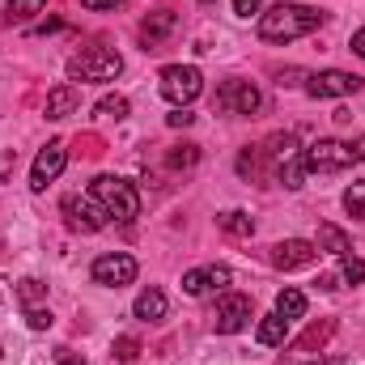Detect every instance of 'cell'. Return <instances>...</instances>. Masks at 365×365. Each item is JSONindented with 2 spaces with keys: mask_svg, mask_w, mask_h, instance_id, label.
Segmentation results:
<instances>
[{
  "mask_svg": "<svg viewBox=\"0 0 365 365\" xmlns=\"http://www.w3.org/2000/svg\"><path fill=\"white\" fill-rule=\"evenodd\" d=\"M349 47H353V51L365 60V30H357V34H353V43H349Z\"/></svg>",
  "mask_w": 365,
  "mask_h": 365,
  "instance_id": "8d00e7d4",
  "label": "cell"
},
{
  "mask_svg": "<svg viewBox=\"0 0 365 365\" xmlns=\"http://www.w3.org/2000/svg\"><path fill=\"white\" fill-rule=\"evenodd\" d=\"M13 166H17V149H9V153H0V182L13 175Z\"/></svg>",
  "mask_w": 365,
  "mask_h": 365,
  "instance_id": "1f68e13d",
  "label": "cell"
},
{
  "mask_svg": "<svg viewBox=\"0 0 365 365\" xmlns=\"http://www.w3.org/2000/svg\"><path fill=\"white\" fill-rule=\"evenodd\" d=\"M200 162V145H170L166 149V166L170 170H191Z\"/></svg>",
  "mask_w": 365,
  "mask_h": 365,
  "instance_id": "7402d4cb",
  "label": "cell"
},
{
  "mask_svg": "<svg viewBox=\"0 0 365 365\" xmlns=\"http://www.w3.org/2000/svg\"><path fill=\"white\" fill-rule=\"evenodd\" d=\"M56 365H86V357L73 349H56Z\"/></svg>",
  "mask_w": 365,
  "mask_h": 365,
  "instance_id": "d6a6232c",
  "label": "cell"
},
{
  "mask_svg": "<svg viewBox=\"0 0 365 365\" xmlns=\"http://www.w3.org/2000/svg\"><path fill=\"white\" fill-rule=\"evenodd\" d=\"M217 225H221L230 238H251V234H255V217H251V212H242V208L221 212V217H217Z\"/></svg>",
  "mask_w": 365,
  "mask_h": 365,
  "instance_id": "ac0fdd59",
  "label": "cell"
},
{
  "mask_svg": "<svg viewBox=\"0 0 365 365\" xmlns=\"http://www.w3.org/2000/svg\"><path fill=\"white\" fill-rule=\"evenodd\" d=\"M217 110H225V115H255L259 110V90L251 81H225L217 90Z\"/></svg>",
  "mask_w": 365,
  "mask_h": 365,
  "instance_id": "9c48e42d",
  "label": "cell"
},
{
  "mask_svg": "<svg viewBox=\"0 0 365 365\" xmlns=\"http://www.w3.org/2000/svg\"><path fill=\"white\" fill-rule=\"evenodd\" d=\"M123 73V56L110 47H86L81 56L68 60V77L73 81H115Z\"/></svg>",
  "mask_w": 365,
  "mask_h": 365,
  "instance_id": "277c9868",
  "label": "cell"
},
{
  "mask_svg": "<svg viewBox=\"0 0 365 365\" xmlns=\"http://www.w3.org/2000/svg\"><path fill=\"white\" fill-rule=\"evenodd\" d=\"M110 357H115V361H136V357H140V340H136V336H119L115 349H110Z\"/></svg>",
  "mask_w": 365,
  "mask_h": 365,
  "instance_id": "4316f807",
  "label": "cell"
},
{
  "mask_svg": "<svg viewBox=\"0 0 365 365\" xmlns=\"http://www.w3.org/2000/svg\"><path fill=\"white\" fill-rule=\"evenodd\" d=\"M319 251H327V255H349L353 251V242H349V234L340 230V225H319V242H314Z\"/></svg>",
  "mask_w": 365,
  "mask_h": 365,
  "instance_id": "d6986e66",
  "label": "cell"
},
{
  "mask_svg": "<svg viewBox=\"0 0 365 365\" xmlns=\"http://www.w3.org/2000/svg\"><path fill=\"white\" fill-rule=\"evenodd\" d=\"M77 106H81L77 86H56L47 93V119H68V115H77Z\"/></svg>",
  "mask_w": 365,
  "mask_h": 365,
  "instance_id": "9a60e30c",
  "label": "cell"
},
{
  "mask_svg": "<svg viewBox=\"0 0 365 365\" xmlns=\"http://www.w3.org/2000/svg\"><path fill=\"white\" fill-rule=\"evenodd\" d=\"M90 195L106 208V217H115V221H136L140 217V195H136V187L128 179H119V175H98L90 187Z\"/></svg>",
  "mask_w": 365,
  "mask_h": 365,
  "instance_id": "3957f363",
  "label": "cell"
},
{
  "mask_svg": "<svg viewBox=\"0 0 365 365\" xmlns=\"http://www.w3.org/2000/svg\"><path fill=\"white\" fill-rule=\"evenodd\" d=\"M191 119H195V115H191L187 106H175V115H166V123H170V128H187Z\"/></svg>",
  "mask_w": 365,
  "mask_h": 365,
  "instance_id": "4dcf8cb0",
  "label": "cell"
},
{
  "mask_svg": "<svg viewBox=\"0 0 365 365\" xmlns=\"http://www.w3.org/2000/svg\"><path fill=\"white\" fill-rule=\"evenodd\" d=\"M357 90H361V77L340 73V68H327V73L306 77V93L310 98H344V93H357Z\"/></svg>",
  "mask_w": 365,
  "mask_h": 365,
  "instance_id": "8fae6325",
  "label": "cell"
},
{
  "mask_svg": "<svg viewBox=\"0 0 365 365\" xmlns=\"http://www.w3.org/2000/svg\"><path fill=\"white\" fill-rule=\"evenodd\" d=\"M26 323H30L34 331H47L56 319H51V310H43V306H30V310H26Z\"/></svg>",
  "mask_w": 365,
  "mask_h": 365,
  "instance_id": "f546056e",
  "label": "cell"
},
{
  "mask_svg": "<svg viewBox=\"0 0 365 365\" xmlns=\"http://www.w3.org/2000/svg\"><path fill=\"white\" fill-rule=\"evenodd\" d=\"M276 179L284 182V187H302V179H306V162H302V153H297V158H289V162L276 170Z\"/></svg>",
  "mask_w": 365,
  "mask_h": 365,
  "instance_id": "d4e9b609",
  "label": "cell"
},
{
  "mask_svg": "<svg viewBox=\"0 0 365 365\" xmlns=\"http://www.w3.org/2000/svg\"><path fill=\"white\" fill-rule=\"evenodd\" d=\"M259 4H264V0H234V13H238V17H251V13H259Z\"/></svg>",
  "mask_w": 365,
  "mask_h": 365,
  "instance_id": "e575fe53",
  "label": "cell"
},
{
  "mask_svg": "<svg viewBox=\"0 0 365 365\" xmlns=\"http://www.w3.org/2000/svg\"><path fill=\"white\" fill-rule=\"evenodd\" d=\"M344 208H349L353 217H361V221H365V179L353 182V187L344 191Z\"/></svg>",
  "mask_w": 365,
  "mask_h": 365,
  "instance_id": "f1b7e54d",
  "label": "cell"
},
{
  "mask_svg": "<svg viewBox=\"0 0 365 365\" xmlns=\"http://www.w3.org/2000/svg\"><path fill=\"white\" fill-rule=\"evenodd\" d=\"M136 319H145V323H158V319H166V293L162 289H145L140 297H136Z\"/></svg>",
  "mask_w": 365,
  "mask_h": 365,
  "instance_id": "e0dca14e",
  "label": "cell"
},
{
  "mask_svg": "<svg viewBox=\"0 0 365 365\" xmlns=\"http://www.w3.org/2000/svg\"><path fill=\"white\" fill-rule=\"evenodd\" d=\"M64 166H68V145H64V140H47V145L38 149L34 166H30V187H34V191H47V182L60 179Z\"/></svg>",
  "mask_w": 365,
  "mask_h": 365,
  "instance_id": "8992f818",
  "label": "cell"
},
{
  "mask_svg": "<svg viewBox=\"0 0 365 365\" xmlns=\"http://www.w3.org/2000/svg\"><path fill=\"white\" fill-rule=\"evenodd\" d=\"M225 284H230V268H225V264L191 268V272L182 276V293H191V297H200V293H208V289H225Z\"/></svg>",
  "mask_w": 365,
  "mask_h": 365,
  "instance_id": "5bb4252c",
  "label": "cell"
},
{
  "mask_svg": "<svg viewBox=\"0 0 365 365\" xmlns=\"http://www.w3.org/2000/svg\"><path fill=\"white\" fill-rule=\"evenodd\" d=\"M64 217H68V225L77 230V234H98L110 217H106V208L93 200V195H64Z\"/></svg>",
  "mask_w": 365,
  "mask_h": 365,
  "instance_id": "52a82bcc",
  "label": "cell"
},
{
  "mask_svg": "<svg viewBox=\"0 0 365 365\" xmlns=\"http://www.w3.org/2000/svg\"><path fill=\"white\" fill-rule=\"evenodd\" d=\"M319 26H323V13H319V9L280 0V4H272V9L259 17V38H264V43H293V38L314 34Z\"/></svg>",
  "mask_w": 365,
  "mask_h": 365,
  "instance_id": "6da1fadb",
  "label": "cell"
},
{
  "mask_svg": "<svg viewBox=\"0 0 365 365\" xmlns=\"http://www.w3.org/2000/svg\"><path fill=\"white\" fill-rule=\"evenodd\" d=\"M175 30H179V13H170V9L149 13V17L140 21V43H145V51H158Z\"/></svg>",
  "mask_w": 365,
  "mask_h": 365,
  "instance_id": "4fadbf2b",
  "label": "cell"
},
{
  "mask_svg": "<svg viewBox=\"0 0 365 365\" xmlns=\"http://www.w3.org/2000/svg\"><path fill=\"white\" fill-rule=\"evenodd\" d=\"M200 4H212V0H200Z\"/></svg>",
  "mask_w": 365,
  "mask_h": 365,
  "instance_id": "74e56055",
  "label": "cell"
},
{
  "mask_svg": "<svg viewBox=\"0 0 365 365\" xmlns=\"http://www.w3.org/2000/svg\"><path fill=\"white\" fill-rule=\"evenodd\" d=\"M331 336H336V319H323V323H310V327L293 340V349H297V353H314V349H323Z\"/></svg>",
  "mask_w": 365,
  "mask_h": 365,
  "instance_id": "2e32d148",
  "label": "cell"
},
{
  "mask_svg": "<svg viewBox=\"0 0 365 365\" xmlns=\"http://www.w3.org/2000/svg\"><path fill=\"white\" fill-rule=\"evenodd\" d=\"M17 297H21V306L30 310V306H38V302L47 297V284H43V280H34V276H26V280L17 284Z\"/></svg>",
  "mask_w": 365,
  "mask_h": 365,
  "instance_id": "603a6c76",
  "label": "cell"
},
{
  "mask_svg": "<svg viewBox=\"0 0 365 365\" xmlns=\"http://www.w3.org/2000/svg\"><path fill=\"white\" fill-rule=\"evenodd\" d=\"M86 9H93V13H102V9H115V4H123V0H81Z\"/></svg>",
  "mask_w": 365,
  "mask_h": 365,
  "instance_id": "d590c367",
  "label": "cell"
},
{
  "mask_svg": "<svg viewBox=\"0 0 365 365\" xmlns=\"http://www.w3.org/2000/svg\"><path fill=\"white\" fill-rule=\"evenodd\" d=\"M251 314H255L251 297H242V293H225L221 306H217V331H221V336H238V331L251 323Z\"/></svg>",
  "mask_w": 365,
  "mask_h": 365,
  "instance_id": "30bf717a",
  "label": "cell"
},
{
  "mask_svg": "<svg viewBox=\"0 0 365 365\" xmlns=\"http://www.w3.org/2000/svg\"><path fill=\"white\" fill-rule=\"evenodd\" d=\"M340 276H344L349 284H361L365 280V259H357V255H340Z\"/></svg>",
  "mask_w": 365,
  "mask_h": 365,
  "instance_id": "83f0119b",
  "label": "cell"
},
{
  "mask_svg": "<svg viewBox=\"0 0 365 365\" xmlns=\"http://www.w3.org/2000/svg\"><path fill=\"white\" fill-rule=\"evenodd\" d=\"M280 365H323V361H314L310 353H297V349H293V353H289V357H284ZM331 365H336V361H331Z\"/></svg>",
  "mask_w": 365,
  "mask_h": 365,
  "instance_id": "836d02e7",
  "label": "cell"
},
{
  "mask_svg": "<svg viewBox=\"0 0 365 365\" xmlns=\"http://www.w3.org/2000/svg\"><path fill=\"white\" fill-rule=\"evenodd\" d=\"M319 259V247L314 242H306V238H284V242H276L272 247V264L280 272H293V268H310Z\"/></svg>",
  "mask_w": 365,
  "mask_h": 365,
  "instance_id": "7c38bea8",
  "label": "cell"
},
{
  "mask_svg": "<svg viewBox=\"0 0 365 365\" xmlns=\"http://www.w3.org/2000/svg\"><path fill=\"white\" fill-rule=\"evenodd\" d=\"M98 115H102V119H128V98H119V93L102 98V102H98Z\"/></svg>",
  "mask_w": 365,
  "mask_h": 365,
  "instance_id": "484cf974",
  "label": "cell"
},
{
  "mask_svg": "<svg viewBox=\"0 0 365 365\" xmlns=\"http://www.w3.org/2000/svg\"><path fill=\"white\" fill-rule=\"evenodd\" d=\"M284 331H289V319L268 314V319H259V327H255V340H259L264 349H280V344H284Z\"/></svg>",
  "mask_w": 365,
  "mask_h": 365,
  "instance_id": "ffe728a7",
  "label": "cell"
},
{
  "mask_svg": "<svg viewBox=\"0 0 365 365\" xmlns=\"http://www.w3.org/2000/svg\"><path fill=\"white\" fill-rule=\"evenodd\" d=\"M276 314H280V319H302V314H306V293H302V289H284V293L276 297Z\"/></svg>",
  "mask_w": 365,
  "mask_h": 365,
  "instance_id": "44dd1931",
  "label": "cell"
},
{
  "mask_svg": "<svg viewBox=\"0 0 365 365\" xmlns=\"http://www.w3.org/2000/svg\"><path fill=\"white\" fill-rule=\"evenodd\" d=\"M158 81H162V98L175 102V106L195 102L200 90H204V77H200V68H191V64H166Z\"/></svg>",
  "mask_w": 365,
  "mask_h": 365,
  "instance_id": "5b68a950",
  "label": "cell"
},
{
  "mask_svg": "<svg viewBox=\"0 0 365 365\" xmlns=\"http://www.w3.org/2000/svg\"><path fill=\"white\" fill-rule=\"evenodd\" d=\"M302 162H306V170H319V175L349 170V166L365 162V136H357L353 145H344V140H314L310 149H302Z\"/></svg>",
  "mask_w": 365,
  "mask_h": 365,
  "instance_id": "7a4b0ae2",
  "label": "cell"
},
{
  "mask_svg": "<svg viewBox=\"0 0 365 365\" xmlns=\"http://www.w3.org/2000/svg\"><path fill=\"white\" fill-rule=\"evenodd\" d=\"M93 284H106V289H123V284H132L136 280V259L132 255H123V251H110V255H98L93 259Z\"/></svg>",
  "mask_w": 365,
  "mask_h": 365,
  "instance_id": "ba28073f",
  "label": "cell"
},
{
  "mask_svg": "<svg viewBox=\"0 0 365 365\" xmlns=\"http://www.w3.org/2000/svg\"><path fill=\"white\" fill-rule=\"evenodd\" d=\"M4 9H9V21H30L34 13L47 9V0H9Z\"/></svg>",
  "mask_w": 365,
  "mask_h": 365,
  "instance_id": "cb8c5ba5",
  "label": "cell"
}]
</instances>
